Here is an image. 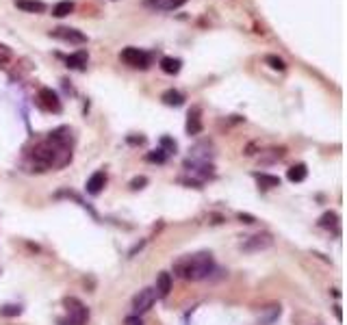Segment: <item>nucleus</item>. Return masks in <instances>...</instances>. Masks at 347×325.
I'll return each instance as SVG.
<instances>
[{"mask_svg": "<svg viewBox=\"0 0 347 325\" xmlns=\"http://www.w3.org/2000/svg\"><path fill=\"white\" fill-rule=\"evenodd\" d=\"M215 269V260H213L211 254L200 252L193 254V256H184L180 260H176L174 271L176 276H180L182 280H191V282H200L208 277Z\"/></svg>", "mask_w": 347, "mask_h": 325, "instance_id": "obj_1", "label": "nucleus"}, {"mask_svg": "<svg viewBox=\"0 0 347 325\" xmlns=\"http://www.w3.org/2000/svg\"><path fill=\"white\" fill-rule=\"evenodd\" d=\"M67 308V319H59V325H85L87 319H89V310L85 308L81 299L76 297H66L63 299Z\"/></svg>", "mask_w": 347, "mask_h": 325, "instance_id": "obj_2", "label": "nucleus"}, {"mask_svg": "<svg viewBox=\"0 0 347 325\" xmlns=\"http://www.w3.org/2000/svg\"><path fill=\"white\" fill-rule=\"evenodd\" d=\"M154 301H156V291L154 289H143L132 297V310H135V314H143L154 306Z\"/></svg>", "mask_w": 347, "mask_h": 325, "instance_id": "obj_3", "label": "nucleus"}, {"mask_svg": "<svg viewBox=\"0 0 347 325\" xmlns=\"http://www.w3.org/2000/svg\"><path fill=\"white\" fill-rule=\"evenodd\" d=\"M50 37H54V39H61V41H67V44H87V35L76 29H66V26H61V29H54L50 32Z\"/></svg>", "mask_w": 347, "mask_h": 325, "instance_id": "obj_4", "label": "nucleus"}, {"mask_svg": "<svg viewBox=\"0 0 347 325\" xmlns=\"http://www.w3.org/2000/svg\"><path fill=\"white\" fill-rule=\"evenodd\" d=\"M274 245V239H271V234H267V232H263V234H254L249 236L248 241L241 245L245 252H261V249H267Z\"/></svg>", "mask_w": 347, "mask_h": 325, "instance_id": "obj_5", "label": "nucleus"}, {"mask_svg": "<svg viewBox=\"0 0 347 325\" xmlns=\"http://www.w3.org/2000/svg\"><path fill=\"white\" fill-rule=\"evenodd\" d=\"M122 59L128 65H132V67H148V63H150V57H148L143 50H139V48L122 50Z\"/></svg>", "mask_w": 347, "mask_h": 325, "instance_id": "obj_6", "label": "nucleus"}, {"mask_svg": "<svg viewBox=\"0 0 347 325\" xmlns=\"http://www.w3.org/2000/svg\"><path fill=\"white\" fill-rule=\"evenodd\" d=\"M39 106H41V109H46V111H54V113H59V111H61L59 96L54 94L52 89H48V87L39 89Z\"/></svg>", "mask_w": 347, "mask_h": 325, "instance_id": "obj_7", "label": "nucleus"}, {"mask_svg": "<svg viewBox=\"0 0 347 325\" xmlns=\"http://www.w3.org/2000/svg\"><path fill=\"white\" fill-rule=\"evenodd\" d=\"M104 184H106V174L104 171H96V174L87 180L85 187H87V193L89 195H98L104 189Z\"/></svg>", "mask_w": 347, "mask_h": 325, "instance_id": "obj_8", "label": "nucleus"}, {"mask_svg": "<svg viewBox=\"0 0 347 325\" xmlns=\"http://www.w3.org/2000/svg\"><path fill=\"white\" fill-rule=\"evenodd\" d=\"M156 297H167L169 291H172V273L161 271L159 277H156Z\"/></svg>", "mask_w": 347, "mask_h": 325, "instance_id": "obj_9", "label": "nucleus"}, {"mask_svg": "<svg viewBox=\"0 0 347 325\" xmlns=\"http://www.w3.org/2000/svg\"><path fill=\"white\" fill-rule=\"evenodd\" d=\"M202 130V119H200V109H191L187 115V132L189 134H198Z\"/></svg>", "mask_w": 347, "mask_h": 325, "instance_id": "obj_10", "label": "nucleus"}, {"mask_svg": "<svg viewBox=\"0 0 347 325\" xmlns=\"http://www.w3.org/2000/svg\"><path fill=\"white\" fill-rule=\"evenodd\" d=\"M16 7L26 13H44L46 4L41 0H16Z\"/></svg>", "mask_w": 347, "mask_h": 325, "instance_id": "obj_11", "label": "nucleus"}, {"mask_svg": "<svg viewBox=\"0 0 347 325\" xmlns=\"http://www.w3.org/2000/svg\"><path fill=\"white\" fill-rule=\"evenodd\" d=\"M306 176H308V169L304 162H297V165H293L286 171V178H289L291 182H302V180H306Z\"/></svg>", "mask_w": 347, "mask_h": 325, "instance_id": "obj_12", "label": "nucleus"}, {"mask_svg": "<svg viewBox=\"0 0 347 325\" xmlns=\"http://www.w3.org/2000/svg\"><path fill=\"white\" fill-rule=\"evenodd\" d=\"M66 61H67V67H72V69H83V67L87 65V52H85V50H78V52L69 54Z\"/></svg>", "mask_w": 347, "mask_h": 325, "instance_id": "obj_13", "label": "nucleus"}, {"mask_svg": "<svg viewBox=\"0 0 347 325\" xmlns=\"http://www.w3.org/2000/svg\"><path fill=\"white\" fill-rule=\"evenodd\" d=\"M161 100H163L167 106H180L184 102V96L180 94V91H176V89H167L163 96H161Z\"/></svg>", "mask_w": 347, "mask_h": 325, "instance_id": "obj_14", "label": "nucleus"}, {"mask_svg": "<svg viewBox=\"0 0 347 325\" xmlns=\"http://www.w3.org/2000/svg\"><path fill=\"white\" fill-rule=\"evenodd\" d=\"M254 178L258 180L263 189H276L280 187V178L278 176H269V174H254Z\"/></svg>", "mask_w": 347, "mask_h": 325, "instance_id": "obj_15", "label": "nucleus"}, {"mask_svg": "<svg viewBox=\"0 0 347 325\" xmlns=\"http://www.w3.org/2000/svg\"><path fill=\"white\" fill-rule=\"evenodd\" d=\"M161 69H163L165 74H178L180 72V59L163 57L161 59Z\"/></svg>", "mask_w": 347, "mask_h": 325, "instance_id": "obj_16", "label": "nucleus"}, {"mask_svg": "<svg viewBox=\"0 0 347 325\" xmlns=\"http://www.w3.org/2000/svg\"><path fill=\"white\" fill-rule=\"evenodd\" d=\"M72 11H74V2H72V0H61V2L54 4L52 16H57V17H66V16H69Z\"/></svg>", "mask_w": 347, "mask_h": 325, "instance_id": "obj_17", "label": "nucleus"}, {"mask_svg": "<svg viewBox=\"0 0 347 325\" xmlns=\"http://www.w3.org/2000/svg\"><path fill=\"white\" fill-rule=\"evenodd\" d=\"M319 226L321 228H336L339 226V215H336V212H326V215H321V219H319Z\"/></svg>", "mask_w": 347, "mask_h": 325, "instance_id": "obj_18", "label": "nucleus"}, {"mask_svg": "<svg viewBox=\"0 0 347 325\" xmlns=\"http://www.w3.org/2000/svg\"><path fill=\"white\" fill-rule=\"evenodd\" d=\"M146 161H150V162H165L167 161V152L161 147V150H154V152H150V154L146 156Z\"/></svg>", "mask_w": 347, "mask_h": 325, "instance_id": "obj_19", "label": "nucleus"}, {"mask_svg": "<svg viewBox=\"0 0 347 325\" xmlns=\"http://www.w3.org/2000/svg\"><path fill=\"white\" fill-rule=\"evenodd\" d=\"M20 312H22V308L16 304H9V306H2V308H0V317H17Z\"/></svg>", "mask_w": 347, "mask_h": 325, "instance_id": "obj_20", "label": "nucleus"}, {"mask_svg": "<svg viewBox=\"0 0 347 325\" xmlns=\"http://www.w3.org/2000/svg\"><path fill=\"white\" fill-rule=\"evenodd\" d=\"M265 61L269 63L274 69H280V72H282V69H286V63L282 61L280 57H274V54H269V57H265Z\"/></svg>", "mask_w": 347, "mask_h": 325, "instance_id": "obj_21", "label": "nucleus"}, {"mask_svg": "<svg viewBox=\"0 0 347 325\" xmlns=\"http://www.w3.org/2000/svg\"><path fill=\"white\" fill-rule=\"evenodd\" d=\"M13 59V52H11V48H7L4 44H0V65H7L9 61Z\"/></svg>", "mask_w": 347, "mask_h": 325, "instance_id": "obj_22", "label": "nucleus"}, {"mask_svg": "<svg viewBox=\"0 0 347 325\" xmlns=\"http://www.w3.org/2000/svg\"><path fill=\"white\" fill-rule=\"evenodd\" d=\"M184 2H187V0H165V2H161V9H165V11H174V9L182 7Z\"/></svg>", "mask_w": 347, "mask_h": 325, "instance_id": "obj_23", "label": "nucleus"}, {"mask_svg": "<svg viewBox=\"0 0 347 325\" xmlns=\"http://www.w3.org/2000/svg\"><path fill=\"white\" fill-rule=\"evenodd\" d=\"M146 184H148V178H146V176H139V178H135L131 182V189H132V191H137V189H143Z\"/></svg>", "mask_w": 347, "mask_h": 325, "instance_id": "obj_24", "label": "nucleus"}, {"mask_svg": "<svg viewBox=\"0 0 347 325\" xmlns=\"http://www.w3.org/2000/svg\"><path fill=\"white\" fill-rule=\"evenodd\" d=\"M161 146H163V147H167V150H176V143L172 141V139H169V137H163V139H161Z\"/></svg>", "mask_w": 347, "mask_h": 325, "instance_id": "obj_25", "label": "nucleus"}, {"mask_svg": "<svg viewBox=\"0 0 347 325\" xmlns=\"http://www.w3.org/2000/svg\"><path fill=\"white\" fill-rule=\"evenodd\" d=\"M239 221H241V224H254V217L252 215H248V212H239Z\"/></svg>", "mask_w": 347, "mask_h": 325, "instance_id": "obj_26", "label": "nucleus"}, {"mask_svg": "<svg viewBox=\"0 0 347 325\" xmlns=\"http://www.w3.org/2000/svg\"><path fill=\"white\" fill-rule=\"evenodd\" d=\"M126 325H141V321H139L137 317H128L126 319Z\"/></svg>", "mask_w": 347, "mask_h": 325, "instance_id": "obj_27", "label": "nucleus"}, {"mask_svg": "<svg viewBox=\"0 0 347 325\" xmlns=\"http://www.w3.org/2000/svg\"><path fill=\"white\" fill-rule=\"evenodd\" d=\"M148 2H159V0H148Z\"/></svg>", "mask_w": 347, "mask_h": 325, "instance_id": "obj_28", "label": "nucleus"}]
</instances>
